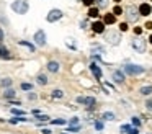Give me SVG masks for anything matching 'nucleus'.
<instances>
[{
  "mask_svg": "<svg viewBox=\"0 0 152 134\" xmlns=\"http://www.w3.org/2000/svg\"><path fill=\"white\" fill-rule=\"evenodd\" d=\"M131 121H132V126H136V127H139V126H141V119H139V118H136V116H134Z\"/></svg>",
  "mask_w": 152,
  "mask_h": 134,
  "instance_id": "32",
  "label": "nucleus"
},
{
  "mask_svg": "<svg viewBox=\"0 0 152 134\" xmlns=\"http://www.w3.org/2000/svg\"><path fill=\"white\" fill-rule=\"evenodd\" d=\"M121 13H123V8H121L119 5H116L115 8H113V15H115V16H119Z\"/></svg>",
  "mask_w": 152,
  "mask_h": 134,
  "instance_id": "29",
  "label": "nucleus"
},
{
  "mask_svg": "<svg viewBox=\"0 0 152 134\" xmlns=\"http://www.w3.org/2000/svg\"><path fill=\"white\" fill-rule=\"evenodd\" d=\"M51 95H53V98H56V100H61V98H64V92L61 90V88H56V90L51 92Z\"/></svg>",
  "mask_w": 152,
  "mask_h": 134,
  "instance_id": "17",
  "label": "nucleus"
},
{
  "mask_svg": "<svg viewBox=\"0 0 152 134\" xmlns=\"http://www.w3.org/2000/svg\"><path fill=\"white\" fill-rule=\"evenodd\" d=\"M102 119L103 121H115L116 116H115V113H113V111H105V113L102 114Z\"/></svg>",
  "mask_w": 152,
  "mask_h": 134,
  "instance_id": "16",
  "label": "nucleus"
},
{
  "mask_svg": "<svg viewBox=\"0 0 152 134\" xmlns=\"http://www.w3.org/2000/svg\"><path fill=\"white\" fill-rule=\"evenodd\" d=\"M39 113H41V111H39V110H36V108L33 110V114H34V116H36V114H39Z\"/></svg>",
  "mask_w": 152,
  "mask_h": 134,
  "instance_id": "45",
  "label": "nucleus"
},
{
  "mask_svg": "<svg viewBox=\"0 0 152 134\" xmlns=\"http://www.w3.org/2000/svg\"><path fill=\"white\" fill-rule=\"evenodd\" d=\"M15 95H17V92H15L13 88H7V90L4 92V97L8 98V100H10V98H15Z\"/></svg>",
  "mask_w": 152,
  "mask_h": 134,
  "instance_id": "20",
  "label": "nucleus"
},
{
  "mask_svg": "<svg viewBox=\"0 0 152 134\" xmlns=\"http://www.w3.org/2000/svg\"><path fill=\"white\" fill-rule=\"evenodd\" d=\"M105 38H106V41H108L111 46H118L119 42H121V34H119L118 31H108V33H105Z\"/></svg>",
  "mask_w": 152,
  "mask_h": 134,
  "instance_id": "5",
  "label": "nucleus"
},
{
  "mask_svg": "<svg viewBox=\"0 0 152 134\" xmlns=\"http://www.w3.org/2000/svg\"><path fill=\"white\" fill-rule=\"evenodd\" d=\"M79 124V118H72L70 119V126H77Z\"/></svg>",
  "mask_w": 152,
  "mask_h": 134,
  "instance_id": "36",
  "label": "nucleus"
},
{
  "mask_svg": "<svg viewBox=\"0 0 152 134\" xmlns=\"http://www.w3.org/2000/svg\"><path fill=\"white\" fill-rule=\"evenodd\" d=\"M123 69H124V72L129 75H141V74H144V70H145L142 65H137V64H126Z\"/></svg>",
  "mask_w": 152,
  "mask_h": 134,
  "instance_id": "3",
  "label": "nucleus"
},
{
  "mask_svg": "<svg viewBox=\"0 0 152 134\" xmlns=\"http://www.w3.org/2000/svg\"><path fill=\"white\" fill-rule=\"evenodd\" d=\"M41 133H43V134H51V133H53V131H51V129H43V131H41Z\"/></svg>",
  "mask_w": 152,
  "mask_h": 134,
  "instance_id": "44",
  "label": "nucleus"
},
{
  "mask_svg": "<svg viewBox=\"0 0 152 134\" xmlns=\"http://www.w3.org/2000/svg\"><path fill=\"white\" fill-rule=\"evenodd\" d=\"M141 95H144V97H147V95L152 93V85H144V87H141Z\"/></svg>",
  "mask_w": 152,
  "mask_h": 134,
  "instance_id": "18",
  "label": "nucleus"
},
{
  "mask_svg": "<svg viewBox=\"0 0 152 134\" xmlns=\"http://www.w3.org/2000/svg\"><path fill=\"white\" fill-rule=\"evenodd\" d=\"M145 108H147V111H152V100L145 101Z\"/></svg>",
  "mask_w": 152,
  "mask_h": 134,
  "instance_id": "34",
  "label": "nucleus"
},
{
  "mask_svg": "<svg viewBox=\"0 0 152 134\" xmlns=\"http://www.w3.org/2000/svg\"><path fill=\"white\" fill-rule=\"evenodd\" d=\"M61 134H64V133H61Z\"/></svg>",
  "mask_w": 152,
  "mask_h": 134,
  "instance_id": "48",
  "label": "nucleus"
},
{
  "mask_svg": "<svg viewBox=\"0 0 152 134\" xmlns=\"http://www.w3.org/2000/svg\"><path fill=\"white\" fill-rule=\"evenodd\" d=\"M36 80H38V83H39V85H48V77L44 74H39L36 77Z\"/></svg>",
  "mask_w": 152,
  "mask_h": 134,
  "instance_id": "21",
  "label": "nucleus"
},
{
  "mask_svg": "<svg viewBox=\"0 0 152 134\" xmlns=\"http://www.w3.org/2000/svg\"><path fill=\"white\" fill-rule=\"evenodd\" d=\"M139 8L136 5H129L128 7V10H126V18H128V21H131V23H134V21H137L139 20Z\"/></svg>",
  "mask_w": 152,
  "mask_h": 134,
  "instance_id": "4",
  "label": "nucleus"
},
{
  "mask_svg": "<svg viewBox=\"0 0 152 134\" xmlns=\"http://www.w3.org/2000/svg\"><path fill=\"white\" fill-rule=\"evenodd\" d=\"M12 10L18 15H25L30 10V3H28V0H15L12 3Z\"/></svg>",
  "mask_w": 152,
  "mask_h": 134,
  "instance_id": "1",
  "label": "nucleus"
},
{
  "mask_svg": "<svg viewBox=\"0 0 152 134\" xmlns=\"http://www.w3.org/2000/svg\"><path fill=\"white\" fill-rule=\"evenodd\" d=\"M90 70H92V74H93V75H95V78L102 80V69H100L98 65L95 64V62H92V64H90Z\"/></svg>",
  "mask_w": 152,
  "mask_h": 134,
  "instance_id": "10",
  "label": "nucleus"
},
{
  "mask_svg": "<svg viewBox=\"0 0 152 134\" xmlns=\"http://www.w3.org/2000/svg\"><path fill=\"white\" fill-rule=\"evenodd\" d=\"M149 42H151V44H152V34H151V38H149Z\"/></svg>",
  "mask_w": 152,
  "mask_h": 134,
  "instance_id": "46",
  "label": "nucleus"
},
{
  "mask_svg": "<svg viewBox=\"0 0 152 134\" xmlns=\"http://www.w3.org/2000/svg\"><path fill=\"white\" fill-rule=\"evenodd\" d=\"M115 2H116V3H119V2H121V0H115Z\"/></svg>",
  "mask_w": 152,
  "mask_h": 134,
  "instance_id": "47",
  "label": "nucleus"
},
{
  "mask_svg": "<svg viewBox=\"0 0 152 134\" xmlns=\"http://www.w3.org/2000/svg\"><path fill=\"white\" fill-rule=\"evenodd\" d=\"M144 26H145V28H147V29H152V23H151V21H147V23H145Z\"/></svg>",
  "mask_w": 152,
  "mask_h": 134,
  "instance_id": "41",
  "label": "nucleus"
},
{
  "mask_svg": "<svg viewBox=\"0 0 152 134\" xmlns=\"http://www.w3.org/2000/svg\"><path fill=\"white\" fill-rule=\"evenodd\" d=\"M80 129H82V127H80V124H77V126H69V127H67V131H69V133H79Z\"/></svg>",
  "mask_w": 152,
  "mask_h": 134,
  "instance_id": "28",
  "label": "nucleus"
},
{
  "mask_svg": "<svg viewBox=\"0 0 152 134\" xmlns=\"http://www.w3.org/2000/svg\"><path fill=\"white\" fill-rule=\"evenodd\" d=\"M12 113H13V114H17V116H25V114H26V111L18 110V108H12Z\"/></svg>",
  "mask_w": 152,
  "mask_h": 134,
  "instance_id": "26",
  "label": "nucleus"
},
{
  "mask_svg": "<svg viewBox=\"0 0 152 134\" xmlns=\"http://www.w3.org/2000/svg\"><path fill=\"white\" fill-rule=\"evenodd\" d=\"M141 33H142V28H139V26H137V28H134V34H141Z\"/></svg>",
  "mask_w": 152,
  "mask_h": 134,
  "instance_id": "39",
  "label": "nucleus"
},
{
  "mask_svg": "<svg viewBox=\"0 0 152 134\" xmlns=\"http://www.w3.org/2000/svg\"><path fill=\"white\" fill-rule=\"evenodd\" d=\"M28 98H30V100H36V93H30V95H28Z\"/></svg>",
  "mask_w": 152,
  "mask_h": 134,
  "instance_id": "40",
  "label": "nucleus"
},
{
  "mask_svg": "<svg viewBox=\"0 0 152 134\" xmlns=\"http://www.w3.org/2000/svg\"><path fill=\"white\" fill-rule=\"evenodd\" d=\"M82 2H83V5H87V7H92L95 0H82Z\"/></svg>",
  "mask_w": 152,
  "mask_h": 134,
  "instance_id": "37",
  "label": "nucleus"
},
{
  "mask_svg": "<svg viewBox=\"0 0 152 134\" xmlns=\"http://www.w3.org/2000/svg\"><path fill=\"white\" fill-rule=\"evenodd\" d=\"M0 59H10V54H8V49L5 48L4 44H2V41H0Z\"/></svg>",
  "mask_w": 152,
  "mask_h": 134,
  "instance_id": "14",
  "label": "nucleus"
},
{
  "mask_svg": "<svg viewBox=\"0 0 152 134\" xmlns=\"http://www.w3.org/2000/svg\"><path fill=\"white\" fill-rule=\"evenodd\" d=\"M4 29H2V28H0V41H4Z\"/></svg>",
  "mask_w": 152,
  "mask_h": 134,
  "instance_id": "42",
  "label": "nucleus"
},
{
  "mask_svg": "<svg viewBox=\"0 0 152 134\" xmlns=\"http://www.w3.org/2000/svg\"><path fill=\"white\" fill-rule=\"evenodd\" d=\"M131 46H132V49H134L136 52H141V54H142V52H145V39L141 38V36L132 38Z\"/></svg>",
  "mask_w": 152,
  "mask_h": 134,
  "instance_id": "2",
  "label": "nucleus"
},
{
  "mask_svg": "<svg viewBox=\"0 0 152 134\" xmlns=\"http://www.w3.org/2000/svg\"><path fill=\"white\" fill-rule=\"evenodd\" d=\"M115 21H116V16L113 15V13H106L105 18H103V23H105V25H113Z\"/></svg>",
  "mask_w": 152,
  "mask_h": 134,
  "instance_id": "15",
  "label": "nucleus"
},
{
  "mask_svg": "<svg viewBox=\"0 0 152 134\" xmlns=\"http://www.w3.org/2000/svg\"><path fill=\"white\" fill-rule=\"evenodd\" d=\"M151 2H152V0H151Z\"/></svg>",
  "mask_w": 152,
  "mask_h": 134,
  "instance_id": "49",
  "label": "nucleus"
},
{
  "mask_svg": "<svg viewBox=\"0 0 152 134\" xmlns=\"http://www.w3.org/2000/svg\"><path fill=\"white\" fill-rule=\"evenodd\" d=\"M59 69H61V64L57 61H49V62H48V70H49V72H53V74H54V72H59Z\"/></svg>",
  "mask_w": 152,
  "mask_h": 134,
  "instance_id": "12",
  "label": "nucleus"
},
{
  "mask_svg": "<svg viewBox=\"0 0 152 134\" xmlns=\"http://www.w3.org/2000/svg\"><path fill=\"white\" fill-rule=\"evenodd\" d=\"M95 127H96L98 131H102L103 127H105V124H103V121H95Z\"/></svg>",
  "mask_w": 152,
  "mask_h": 134,
  "instance_id": "33",
  "label": "nucleus"
},
{
  "mask_svg": "<svg viewBox=\"0 0 152 134\" xmlns=\"http://www.w3.org/2000/svg\"><path fill=\"white\" fill-rule=\"evenodd\" d=\"M119 29H121V31H126V29H128V23H121V25H119Z\"/></svg>",
  "mask_w": 152,
  "mask_h": 134,
  "instance_id": "38",
  "label": "nucleus"
},
{
  "mask_svg": "<svg viewBox=\"0 0 152 134\" xmlns=\"http://www.w3.org/2000/svg\"><path fill=\"white\" fill-rule=\"evenodd\" d=\"M36 119L39 121V123H43V121H49L51 119V116H48V114H36Z\"/></svg>",
  "mask_w": 152,
  "mask_h": 134,
  "instance_id": "24",
  "label": "nucleus"
},
{
  "mask_svg": "<svg viewBox=\"0 0 152 134\" xmlns=\"http://www.w3.org/2000/svg\"><path fill=\"white\" fill-rule=\"evenodd\" d=\"M75 101H77V103H80V105H83V103H85V97H77Z\"/></svg>",
  "mask_w": 152,
  "mask_h": 134,
  "instance_id": "35",
  "label": "nucleus"
},
{
  "mask_svg": "<svg viewBox=\"0 0 152 134\" xmlns=\"http://www.w3.org/2000/svg\"><path fill=\"white\" fill-rule=\"evenodd\" d=\"M18 44H20V46H25V48H28V49H30V52H33V51H34V46H33V44H30V42H26V41H20Z\"/></svg>",
  "mask_w": 152,
  "mask_h": 134,
  "instance_id": "25",
  "label": "nucleus"
},
{
  "mask_svg": "<svg viewBox=\"0 0 152 134\" xmlns=\"http://www.w3.org/2000/svg\"><path fill=\"white\" fill-rule=\"evenodd\" d=\"M33 39H34V44H36V46H39V48L46 46V33H44L43 29H38V31L34 33Z\"/></svg>",
  "mask_w": 152,
  "mask_h": 134,
  "instance_id": "6",
  "label": "nucleus"
},
{
  "mask_svg": "<svg viewBox=\"0 0 152 134\" xmlns=\"http://www.w3.org/2000/svg\"><path fill=\"white\" fill-rule=\"evenodd\" d=\"M62 15H64V13L61 12L59 8H53L49 13H48L46 20H48L49 23H54V21H57V20H61V18H62Z\"/></svg>",
  "mask_w": 152,
  "mask_h": 134,
  "instance_id": "7",
  "label": "nucleus"
},
{
  "mask_svg": "<svg viewBox=\"0 0 152 134\" xmlns=\"http://www.w3.org/2000/svg\"><path fill=\"white\" fill-rule=\"evenodd\" d=\"M51 124H57V126H62V124H67V121L64 118H57V119H53Z\"/></svg>",
  "mask_w": 152,
  "mask_h": 134,
  "instance_id": "23",
  "label": "nucleus"
},
{
  "mask_svg": "<svg viewBox=\"0 0 152 134\" xmlns=\"http://www.w3.org/2000/svg\"><path fill=\"white\" fill-rule=\"evenodd\" d=\"M123 134H139V129L136 126H129V124H123L121 126Z\"/></svg>",
  "mask_w": 152,
  "mask_h": 134,
  "instance_id": "9",
  "label": "nucleus"
},
{
  "mask_svg": "<svg viewBox=\"0 0 152 134\" xmlns=\"http://www.w3.org/2000/svg\"><path fill=\"white\" fill-rule=\"evenodd\" d=\"M98 15H100V10L96 8V7H90L88 8V16L90 18H96Z\"/></svg>",
  "mask_w": 152,
  "mask_h": 134,
  "instance_id": "19",
  "label": "nucleus"
},
{
  "mask_svg": "<svg viewBox=\"0 0 152 134\" xmlns=\"http://www.w3.org/2000/svg\"><path fill=\"white\" fill-rule=\"evenodd\" d=\"M113 82H116V83H123V82H124V74H123L121 70H115L113 72Z\"/></svg>",
  "mask_w": 152,
  "mask_h": 134,
  "instance_id": "13",
  "label": "nucleus"
},
{
  "mask_svg": "<svg viewBox=\"0 0 152 134\" xmlns=\"http://www.w3.org/2000/svg\"><path fill=\"white\" fill-rule=\"evenodd\" d=\"M137 8H139V15H142V16H149L152 13V7L149 3H141Z\"/></svg>",
  "mask_w": 152,
  "mask_h": 134,
  "instance_id": "8",
  "label": "nucleus"
},
{
  "mask_svg": "<svg viewBox=\"0 0 152 134\" xmlns=\"http://www.w3.org/2000/svg\"><path fill=\"white\" fill-rule=\"evenodd\" d=\"M20 87H21V90H25V92H31V90H33V85H31V83H25V82L20 85Z\"/></svg>",
  "mask_w": 152,
  "mask_h": 134,
  "instance_id": "27",
  "label": "nucleus"
},
{
  "mask_svg": "<svg viewBox=\"0 0 152 134\" xmlns=\"http://www.w3.org/2000/svg\"><path fill=\"white\" fill-rule=\"evenodd\" d=\"M92 29L95 33H98V34H102V33H105V23L103 21H95L92 25Z\"/></svg>",
  "mask_w": 152,
  "mask_h": 134,
  "instance_id": "11",
  "label": "nucleus"
},
{
  "mask_svg": "<svg viewBox=\"0 0 152 134\" xmlns=\"http://www.w3.org/2000/svg\"><path fill=\"white\" fill-rule=\"evenodd\" d=\"M96 2V5L100 7V8H105L106 5H108V0H95Z\"/></svg>",
  "mask_w": 152,
  "mask_h": 134,
  "instance_id": "30",
  "label": "nucleus"
},
{
  "mask_svg": "<svg viewBox=\"0 0 152 134\" xmlns=\"http://www.w3.org/2000/svg\"><path fill=\"white\" fill-rule=\"evenodd\" d=\"M17 119H18V121H25V123H26V121H28V118H25V116H20V118H17Z\"/></svg>",
  "mask_w": 152,
  "mask_h": 134,
  "instance_id": "43",
  "label": "nucleus"
},
{
  "mask_svg": "<svg viewBox=\"0 0 152 134\" xmlns=\"http://www.w3.org/2000/svg\"><path fill=\"white\" fill-rule=\"evenodd\" d=\"M95 103H96V100L93 97H85V103L83 105H87V106H93Z\"/></svg>",
  "mask_w": 152,
  "mask_h": 134,
  "instance_id": "22",
  "label": "nucleus"
},
{
  "mask_svg": "<svg viewBox=\"0 0 152 134\" xmlns=\"http://www.w3.org/2000/svg\"><path fill=\"white\" fill-rule=\"evenodd\" d=\"M0 85H2V87H8V85H12V78H4V80L0 82Z\"/></svg>",
  "mask_w": 152,
  "mask_h": 134,
  "instance_id": "31",
  "label": "nucleus"
}]
</instances>
